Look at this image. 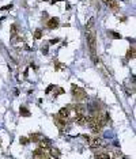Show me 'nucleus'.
<instances>
[{
	"label": "nucleus",
	"instance_id": "nucleus-12",
	"mask_svg": "<svg viewBox=\"0 0 136 159\" xmlns=\"http://www.w3.org/2000/svg\"><path fill=\"white\" fill-rule=\"evenodd\" d=\"M101 129H102V126H101L99 124H95V125H93V126H91V131H93L94 133H99V132H101Z\"/></svg>",
	"mask_w": 136,
	"mask_h": 159
},
{
	"label": "nucleus",
	"instance_id": "nucleus-25",
	"mask_svg": "<svg viewBox=\"0 0 136 159\" xmlns=\"http://www.w3.org/2000/svg\"><path fill=\"white\" fill-rule=\"evenodd\" d=\"M56 42H59L57 38H56V39H52V41H51V44H56Z\"/></svg>",
	"mask_w": 136,
	"mask_h": 159
},
{
	"label": "nucleus",
	"instance_id": "nucleus-2",
	"mask_svg": "<svg viewBox=\"0 0 136 159\" xmlns=\"http://www.w3.org/2000/svg\"><path fill=\"white\" fill-rule=\"evenodd\" d=\"M87 42H89V46H90L91 56L95 57V54H97V50H95V33L91 30L87 33Z\"/></svg>",
	"mask_w": 136,
	"mask_h": 159
},
{
	"label": "nucleus",
	"instance_id": "nucleus-22",
	"mask_svg": "<svg viewBox=\"0 0 136 159\" xmlns=\"http://www.w3.org/2000/svg\"><path fill=\"white\" fill-rule=\"evenodd\" d=\"M10 8H12V4H8V6L2 7V8H0V11H6V10H10Z\"/></svg>",
	"mask_w": 136,
	"mask_h": 159
},
{
	"label": "nucleus",
	"instance_id": "nucleus-7",
	"mask_svg": "<svg viewBox=\"0 0 136 159\" xmlns=\"http://www.w3.org/2000/svg\"><path fill=\"white\" fill-rule=\"evenodd\" d=\"M38 143H39V148H41V150H44V148H49V147H51V141L48 140V139H41Z\"/></svg>",
	"mask_w": 136,
	"mask_h": 159
},
{
	"label": "nucleus",
	"instance_id": "nucleus-11",
	"mask_svg": "<svg viewBox=\"0 0 136 159\" xmlns=\"http://www.w3.org/2000/svg\"><path fill=\"white\" fill-rule=\"evenodd\" d=\"M108 34H109L112 38H114V39H121V38H123V35H121V34L116 33V31H112V30H110V31H108Z\"/></svg>",
	"mask_w": 136,
	"mask_h": 159
},
{
	"label": "nucleus",
	"instance_id": "nucleus-18",
	"mask_svg": "<svg viewBox=\"0 0 136 159\" xmlns=\"http://www.w3.org/2000/svg\"><path fill=\"white\" fill-rule=\"evenodd\" d=\"M15 35H17V26L12 25L11 26V37H15Z\"/></svg>",
	"mask_w": 136,
	"mask_h": 159
},
{
	"label": "nucleus",
	"instance_id": "nucleus-8",
	"mask_svg": "<svg viewBox=\"0 0 136 159\" xmlns=\"http://www.w3.org/2000/svg\"><path fill=\"white\" fill-rule=\"evenodd\" d=\"M59 116L63 117V118H67V117L69 116V109H68V107H61V109L59 110Z\"/></svg>",
	"mask_w": 136,
	"mask_h": 159
},
{
	"label": "nucleus",
	"instance_id": "nucleus-16",
	"mask_svg": "<svg viewBox=\"0 0 136 159\" xmlns=\"http://www.w3.org/2000/svg\"><path fill=\"white\" fill-rule=\"evenodd\" d=\"M127 57L128 59H135V49L132 48V49H129L128 50V53H127Z\"/></svg>",
	"mask_w": 136,
	"mask_h": 159
},
{
	"label": "nucleus",
	"instance_id": "nucleus-9",
	"mask_svg": "<svg viewBox=\"0 0 136 159\" xmlns=\"http://www.w3.org/2000/svg\"><path fill=\"white\" fill-rule=\"evenodd\" d=\"M54 122H56V125L59 126V128H63L64 125H66V118H60V117H54Z\"/></svg>",
	"mask_w": 136,
	"mask_h": 159
},
{
	"label": "nucleus",
	"instance_id": "nucleus-13",
	"mask_svg": "<svg viewBox=\"0 0 136 159\" xmlns=\"http://www.w3.org/2000/svg\"><path fill=\"white\" fill-rule=\"evenodd\" d=\"M34 38H36V39H41V38H42V30H41V29H37V30L34 31Z\"/></svg>",
	"mask_w": 136,
	"mask_h": 159
},
{
	"label": "nucleus",
	"instance_id": "nucleus-6",
	"mask_svg": "<svg viewBox=\"0 0 136 159\" xmlns=\"http://www.w3.org/2000/svg\"><path fill=\"white\" fill-rule=\"evenodd\" d=\"M103 3L108 4L112 10H114V11H117V10H118V4L114 2V0H103Z\"/></svg>",
	"mask_w": 136,
	"mask_h": 159
},
{
	"label": "nucleus",
	"instance_id": "nucleus-21",
	"mask_svg": "<svg viewBox=\"0 0 136 159\" xmlns=\"http://www.w3.org/2000/svg\"><path fill=\"white\" fill-rule=\"evenodd\" d=\"M93 25H94V18H91V19L89 20V23H87V25H86V27H87V29H90Z\"/></svg>",
	"mask_w": 136,
	"mask_h": 159
},
{
	"label": "nucleus",
	"instance_id": "nucleus-4",
	"mask_svg": "<svg viewBox=\"0 0 136 159\" xmlns=\"http://www.w3.org/2000/svg\"><path fill=\"white\" fill-rule=\"evenodd\" d=\"M46 26L49 27L51 30H54L56 27H59V18H51L49 20H48Z\"/></svg>",
	"mask_w": 136,
	"mask_h": 159
},
{
	"label": "nucleus",
	"instance_id": "nucleus-15",
	"mask_svg": "<svg viewBox=\"0 0 136 159\" xmlns=\"http://www.w3.org/2000/svg\"><path fill=\"white\" fill-rule=\"evenodd\" d=\"M49 151H51V156H54V158H57V156L60 155L59 150H56V148H51Z\"/></svg>",
	"mask_w": 136,
	"mask_h": 159
},
{
	"label": "nucleus",
	"instance_id": "nucleus-10",
	"mask_svg": "<svg viewBox=\"0 0 136 159\" xmlns=\"http://www.w3.org/2000/svg\"><path fill=\"white\" fill-rule=\"evenodd\" d=\"M19 114H21L22 117H30V112L27 110V107H25V106H21Z\"/></svg>",
	"mask_w": 136,
	"mask_h": 159
},
{
	"label": "nucleus",
	"instance_id": "nucleus-26",
	"mask_svg": "<svg viewBox=\"0 0 136 159\" xmlns=\"http://www.w3.org/2000/svg\"><path fill=\"white\" fill-rule=\"evenodd\" d=\"M42 53H48V48H42Z\"/></svg>",
	"mask_w": 136,
	"mask_h": 159
},
{
	"label": "nucleus",
	"instance_id": "nucleus-5",
	"mask_svg": "<svg viewBox=\"0 0 136 159\" xmlns=\"http://www.w3.org/2000/svg\"><path fill=\"white\" fill-rule=\"evenodd\" d=\"M75 122H76L78 125H84V124H86V116H84L83 113H82V114H76Z\"/></svg>",
	"mask_w": 136,
	"mask_h": 159
},
{
	"label": "nucleus",
	"instance_id": "nucleus-3",
	"mask_svg": "<svg viewBox=\"0 0 136 159\" xmlns=\"http://www.w3.org/2000/svg\"><path fill=\"white\" fill-rule=\"evenodd\" d=\"M102 144H103V140H102L101 137H94V139L90 141V148L97 150V148H99Z\"/></svg>",
	"mask_w": 136,
	"mask_h": 159
},
{
	"label": "nucleus",
	"instance_id": "nucleus-24",
	"mask_svg": "<svg viewBox=\"0 0 136 159\" xmlns=\"http://www.w3.org/2000/svg\"><path fill=\"white\" fill-rule=\"evenodd\" d=\"M59 2H63V0H51V3L54 4V3H59Z\"/></svg>",
	"mask_w": 136,
	"mask_h": 159
},
{
	"label": "nucleus",
	"instance_id": "nucleus-27",
	"mask_svg": "<svg viewBox=\"0 0 136 159\" xmlns=\"http://www.w3.org/2000/svg\"><path fill=\"white\" fill-rule=\"evenodd\" d=\"M49 159H57V158H54V156H51V158H49Z\"/></svg>",
	"mask_w": 136,
	"mask_h": 159
},
{
	"label": "nucleus",
	"instance_id": "nucleus-1",
	"mask_svg": "<svg viewBox=\"0 0 136 159\" xmlns=\"http://www.w3.org/2000/svg\"><path fill=\"white\" fill-rule=\"evenodd\" d=\"M71 93H72V97H74L76 101H82V99H84V98L87 97L86 91L82 89V87H79V86H76V84H72V86H71Z\"/></svg>",
	"mask_w": 136,
	"mask_h": 159
},
{
	"label": "nucleus",
	"instance_id": "nucleus-17",
	"mask_svg": "<svg viewBox=\"0 0 136 159\" xmlns=\"http://www.w3.org/2000/svg\"><path fill=\"white\" fill-rule=\"evenodd\" d=\"M30 139L33 140V141H39V140H41V136L36 133V135H31V136H30Z\"/></svg>",
	"mask_w": 136,
	"mask_h": 159
},
{
	"label": "nucleus",
	"instance_id": "nucleus-14",
	"mask_svg": "<svg viewBox=\"0 0 136 159\" xmlns=\"http://www.w3.org/2000/svg\"><path fill=\"white\" fill-rule=\"evenodd\" d=\"M83 110H84V106L83 105H75V112H76V114H82Z\"/></svg>",
	"mask_w": 136,
	"mask_h": 159
},
{
	"label": "nucleus",
	"instance_id": "nucleus-19",
	"mask_svg": "<svg viewBox=\"0 0 136 159\" xmlns=\"http://www.w3.org/2000/svg\"><path fill=\"white\" fill-rule=\"evenodd\" d=\"M97 159H109V155L108 154H98Z\"/></svg>",
	"mask_w": 136,
	"mask_h": 159
},
{
	"label": "nucleus",
	"instance_id": "nucleus-23",
	"mask_svg": "<svg viewBox=\"0 0 136 159\" xmlns=\"http://www.w3.org/2000/svg\"><path fill=\"white\" fill-rule=\"evenodd\" d=\"M53 87H54L53 84H49V86H48V89H46V91H45V93H46V94H49V93L53 90Z\"/></svg>",
	"mask_w": 136,
	"mask_h": 159
},
{
	"label": "nucleus",
	"instance_id": "nucleus-20",
	"mask_svg": "<svg viewBox=\"0 0 136 159\" xmlns=\"http://www.w3.org/2000/svg\"><path fill=\"white\" fill-rule=\"evenodd\" d=\"M19 141H21V144L25 146V144H27V143H29V139H27V137H21Z\"/></svg>",
	"mask_w": 136,
	"mask_h": 159
}]
</instances>
